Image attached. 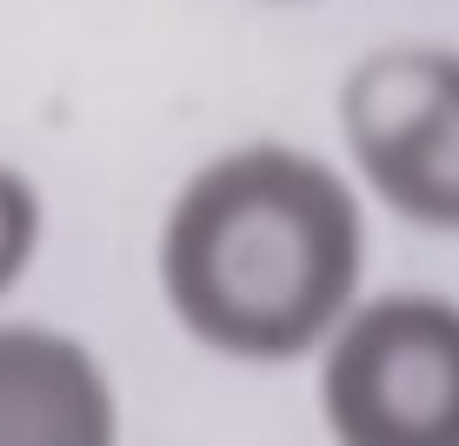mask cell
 Instances as JSON below:
<instances>
[{"instance_id":"cell-3","label":"cell","mask_w":459,"mask_h":446,"mask_svg":"<svg viewBox=\"0 0 459 446\" xmlns=\"http://www.w3.org/2000/svg\"><path fill=\"white\" fill-rule=\"evenodd\" d=\"M340 134L367 194L413 227L459 233V47L393 40L353 60Z\"/></svg>"},{"instance_id":"cell-1","label":"cell","mask_w":459,"mask_h":446,"mask_svg":"<svg viewBox=\"0 0 459 446\" xmlns=\"http://www.w3.org/2000/svg\"><path fill=\"white\" fill-rule=\"evenodd\" d=\"M367 214L320 153L253 140L207 161L160 227L173 320L227 360H299L359 307Z\"/></svg>"},{"instance_id":"cell-4","label":"cell","mask_w":459,"mask_h":446,"mask_svg":"<svg viewBox=\"0 0 459 446\" xmlns=\"http://www.w3.org/2000/svg\"><path fill=\"white\" fill-rule=\"evenodd\" d=\"M114 387L81 340L0 327V446H114Z\"/></svg>"},{"instance_id":"cell-2","label":"cell","mask_w":459,"mask_h":446,"mask_svg":"<svg viewBox=\"0 0 459 446\" xmlns=\"http://www.w3.org/2000/svg\"><path fill=\"white\" fill-rule=\"evenodd\" d=\"M320 413L333 446H459V300H359L326 340Z\"/></svg>"},{"instance_id":"cell-5","label":"cell","mask_w":459,"mask_h":446,"mask_svg":"<svg viewBox=\"0 0 459 446\" xmlns=\"http://www.w3.org/2000/svg\"><path fill=\"white\" fill-rule=\"evenodd\" d=\"M40 227H47V214H40L34 180L13 173V167H0V300L13 293V280H21L27 267H34Z\"/></svg>"}]
</instances>
